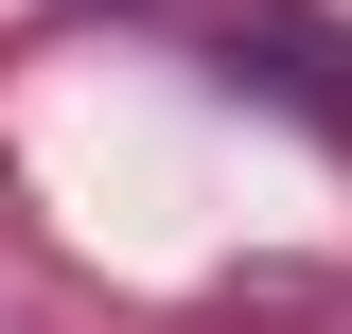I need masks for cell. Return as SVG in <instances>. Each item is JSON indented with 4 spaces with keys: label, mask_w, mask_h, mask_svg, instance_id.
<instances>
[{
    "label": "cell",
    "mask_w": 352,
    "mask_h": 334,
    "mask_svg": "<svg viewBox=\"0 0 352 334\" xmlns=\"http://www.w3.org/2000/svg\"><path fill=\"white\" fill-rule=\"evenodd\" d=\"M194 53L247 106H282L300 141H352V18H317V0H194Z\"/></svg>",
    "instance_id": "cell-1"
}]
</instances>
